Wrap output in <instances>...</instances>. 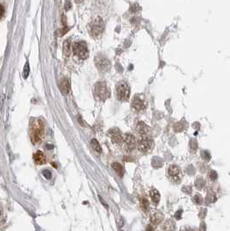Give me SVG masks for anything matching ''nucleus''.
Masks as SVG:
<instances>
[{
	"label": "nucleus",
	"mask_w": 230,
	"mask_h": 231,
	"mask_svg": "<svg viewBox=\"0 0 230 231\" xmlns=\"http://www.w3.org/2000/svg\"><path fill=\"white\" fill-rule=\"evenodd\" d=\"M44 135V125L41 120H36L32 122L30 127V140L34 145L41 143Z\"/></svg>",
	"instance_id": "obj_1"
},
{
	"label": "nucleus",
	"mask_w": 230,
	"mask_h": 231,
	"mask_svg": "<svg viewBox=\"0 0 230 231\" xmlns=\"http://www.w3.org/2000/svg\"><path fill=\"white\" fill-rule=\"evenodd\" d=\"M73 53L74 56L80 59H86L88 56L87 45L85 42H76L73 45Z\"/></svg>",
	"instance_id": "obj_2"
},
{
	"label": "nucleus",
	"mask_w": 230,
	"mask_h": 231,
	"mask_svg": "<svg viewBox=\"0 0 230 231\" xmlns=\"http://www.w3.org/2000/svg\"><path fill=\"white\" fill-rule=\"evenodd\" d=\"M154 142L148 136H143L138 143V148L142 153H149L153 150Z\"/></svg>",
	"instance_id": "obj_3"
},
{
	"label": "nucleus",
	"mask_w": 230,
	"mask_h": 231,
	"mask_svg": "<svg viewBox=\"0 0 230 231\" xmlns=\"http://www.w3.org/2000/svg\"><path fill=\"white\" fill-rule=\"evenodd\" d=\"M116 93L120 100H127L130 96V87L127 83L124 81L119 82L116 87Z\"/></svg>",
	"instance_id": "obj_4"
},
{
	"label": "nucleus",
	"mask_w": 230,
	"mask_h": 231,
	"mask_svg": "<svg viewBox=\"0 0 230 231\" xmlns=\"http://www.w3.org/2000/svg\"><path fill=\"white\" fill-rule=\"evenodd\" d=\"M95 94L101 100H106L110 96V91L107 87V85L102 81L98 82L95 86Z\"/></svg>",
	"instance_id": "obj_5"
},
{
	"label": "nucleus",
	"mask_w": 230,
	"mask_h": 231,
	"mask_svg": "<svg viewBox=\"0 0 230 231\" xmlns=\"http://www.w3.org/2000/svg\"><path fill=\"white\" fill-rule=\"evenodd\" d=\"M168 177L174 183L179 184L181 182V180H182V177H183V175H182L180 168L177 165H171L170 166H169V168H168Z\"/></svg>",
	"instance_id": "obj_6"
},
{
	"label": "nucleus",
	"mask_w": 230,
	"mask_h": 231,
	"mask_svg": "<svg viewBox=\"0 0 230 231\" xmlns=\"http://www.w3.org/2000/svg\"><path fill=\"white\" fill-rule=\"evenodd\" d=\"M95 65L97 68L101 72H107L111 68L109 60L104 56H99L95 58Z\"/></svg>",
	"instance_id": "obj_7"
},
{
	"label": "nucleus",
	"mask_w": 230,
	"mask_h": 231,
	"mask_svg": "<svg viewBox=\"0 0 230 231\" xmlns=\"http://www.w3.org/2000/svg\"><path fill=\"white\" fill-rule=\"evenodd\" d=\"M123 141L125 143V146L126 148V150L129 152L133 151L136 147V144H137L136 139L131 133H126L123 136Z\"/></svg>",
	"instance_id": "obj_8"
},
{
	"label": "nucleus",
	"mask_w": 230,
	"mask_h": 231,
	"mask_svg": "<svg viewBox=\"0 0 230 231\" xmlns=\"http://www.w3.org/2000/svg\"><path fill=\"white\" fill-rule=\"evenodd\" d=\"M104 30V23L101 19V18L98 17L93 24V26H92V34L95 37H98L99 36Z\"/></svg>",
	"instance_id": "obj_9"
},
{
	"label": "nucleus",
	"mask_w": 230,
	"mask_h": 231,
	"mask_svg": "<svg viewBox=\"0 0 230 231\" xmlns=\"http://www.w3.org/2000/svg\"><path fill=\"white\" fill-rule=\"evenodd\" d=\"M108 134L111 137L112 142L116 143V144H120L123 141V136L121 134V132L120 131V129L113 127L112 129H110L108 131Z\"/></svg>",
	"instance_id": "obj_10"
},
{
	"label": "nucleus",
	"mask_w": 230,
	"mask_h": 231,
	"mask_svg": "<svg viewBox=\"0 0 230 231\" xmlns=\"http://www.w3.org/2000/svg\"><path fill=\"white\" fill-rule=\"evenodd\" d=\"M144 107H145L144 100L139 96L134 97L133 101H132V108L136 112H139V111L143 110Z\"/></svg>",
	"instance_id": "obj_11"
},
{
	"label": "nucleus",
	"mask_w": 230,
	"mask_h": 231,
	"mask_svg": "<svg viewBox=\"0 0 230 231\" xmlns=\"http://www.w3.org/2000/svg\"><path fill=\"white\" fill-rule=\"evenodd\" d=\"M136 129L138 131V133L139 134H141L142 136H148L149 133H150V127L144 122L139 121L138 122L137 126H136Z\"/></svg>",
	"instance_id": "obj_12"
},
{
	"label": "nucleus",
	"mask_w": 230,
	"mask_h": 231,
	"mask_svg": "<svg viewBox=\"0 0 230 231\" xmlns=\"http://www.w3.org/2000/svg\"><path fill=\"white\" fill-rule=\"evenodd\" d=\"M33 159L37 165H44L46 163V156L41 151H37L34 153Z\"/></svg>",
	"instance_id": "obj_13"
},
{
	"label": "nucleus",
	"mask_w": 230,
	"mask_h": 231,
	"mask_svg": "<svg viewBox=\"0 0 230 231\" xmlns=\"http://www.w3.org/2000/svg\"><path fill=\"white\" fill-rule=\"evenodd\" d=\"M59 87H60V90L61 92L62 93V94H68L69 93V90H70V84H69V81L67 80V79H62L61 81H60V84H59Z\"/></svg>",
	"instance_id": "obj_14"
},
{
	"label": "nucleus",
	"mask_w": 230,
	"mask_h": 231,
	"mask_svg": "<svg viewBox=\"0 0 230 231\" xmlns=\"http://www.w3.org/2000/svg\"><path fill=\"white\" fill-rule=\"evenodd\" d=\"M163 219H164V215L160 212L153 213L151 215V222L154 225H158V224L161 223Z\"/></svg>",
	"instance_id": "obj_15"
},
{
	"label": "nucleus",
	"mask_w": 230,
	"mask_h": 231,
	"mask_svg": "<svg viewBox=\"0 0 230 231\" xmlns=\"http://www.w3.org/2000/svg\"><path fill=\"white\" fill-rule=\"evenodd\" d=\"M162 228H163V231H175L176 230V224L172 220H167L164 223Z\"/></svg>",
	"instance_id": "obj_16"
},
{
	"label": "nucleus",
	"mask_w": 230,
	"mask_h": 231,
	"mask_svg": "<svg viewBox=\"0 0 230 231\" xmlns=\"http://www.w3.org/2000/svg\"><path fill=\"white\" fill-rule=\"evenodd\" d=\"M112 169L115 171V172H116L120 177H122L123 175H124V172H125V171H124V168H123V166L120 165V164H119V163H113V164H112Z\"/></svg>",
	"instance_id": "obj_17"
},
{
	"label": "nucleus",
	"mask_w": 230,
	"mask_h": 231,
	"mask_svg": "<svg viewBox=\"0 0 230 231\" xmlns=\"http://www.w3.org/2000/svg\"><path fill=\"white\" fill-rule=\"evenodd\" d=\"M150 196H151V198L152 200V202L154 203H158L160 200V194L159 192L158 191V190L152 188L150 191Z\"/></svg>",
	"instance_id": "obj_18"
},
{
	"label": "nucleus",
	"mask_w": 230,
	"mask_h": 231,
	"mask_svg": "<svg viewBox=\"0 0 230 231\" xmlns=\"http://www.w3.org/2000/svg\"><path fill=\"white\" fill-rule=\"evenodd\" d=\"M163 164H164V163H163L162 159H160V158H158V157H155V158L152 159V166H153L154 168L158 169V168H160V167L163 166Z\"/></svg>",
	"instance_id": "obj_19"
},
{
	"label": "nucleus",
	"mask_w": 230,
	"mask_h": 231,
	"mask_svg": "<svg viewBox=\"0 0 230 231\" xmlns=\"http://www.w3.org/2000/svg\"><path fill=\"white\" fill-rule=\"evenodd\" d=\"M140 207L142 209V210L145 213H147L149 211V202L147 199L145 198H142L140 200Z\"/></svg>",
	"instance_id": "obj_20"
},
{
	"label": "nucleus",
	"mask_w": 230,
	"mask_h": 231,
	"mask_svg": "<svg viewBox=\"0 0 230 231\" xmlns=\"http://www.w3.org/2000/svg\"><path fill=\"white\" fill-rule=\"evenodd\" d=\"M63 51H64V55L66 56H69L70 53H71V49H70V42L69 40H66L63 43Z\"/></svg>",
	"instance_id": "obj_21"
},
{
	"label": "nucleus",
	"mask_w": 230,
	"mask_h": 231,
	"mask_svg": "<svg viewBox=\"0 0 230 231\" xmlns=\"http://www.w3.org/2000/svg\"><path fill=\"white\" fill-rule=\"evenodd\" d=\"M90 144H91L92 148H93L95 152H101V146H100L99 143L96 140H92Z\"/></svg>",
	"instance_id": "obj_22"
},
{
	"label": "nucleus",
	"mask_w": 230,
	"mask_h": 231,
	"mask_svg": "<svg viewBox=\"0 0 230 231\" xmlns=\"http://www.w3.org/2000/svg\"><path fill=\"white\" fill-rule=\"evenodd\" d=\"M195 186L198 188V189H202L204 185H205V181L202 179V178H197L195 180Z\"/></svg>",
	"instance_id": "obj_23"
},
{
	"label": "nucleus",
	"mask_w": 230,
	"mask_h": 231,
	"mask_svg": "<svg viewBox=\"0 0 230 231\" xmlns=\"http://www.w3.org/2000/svg\"><path fill=\"white\" fill-rule=\"evenodd\" d=\"M193 202L195 204H201L202 203V197L200 194H195L193 197Z\"/></svg>",
	"instance_id": "obj_24"
},
{
	"label": "nucleus",
	"mask_w": 230,
	"mask_h": 231,
	"mask_svg": "<svg viewBox=\"0 0 230 231\" xmlns=\"http://www.w3.org/2000/svg\"><path fill=\"white\" fill-rule=\"evenodd\" d=\"M202 158L206 160V161H208L210 159H211V156H210V153L208 152V151H202Z\"/></svg>",
	"instance_id": "obj_25"
},
{
	"label": "nucleus",
	"mask_w": 230,
	"mask_h": 231,
	"mask_svg": "<svg viewBox=\"0 0 230 231\" xmlns=\"http://www.w3.org/2000/svg\"><path fill=\"white\" fill-rule=\"evenodd\" d=\"M43 175L46 179H50L52 177V173L49 170H43Z\"/></svg>",
	"instance_id": "obj_26"
},
{
	"label": "nucleus",
	"mask_w": 230,
	"mask_h": 231,
	"mask_svg": "<svg viewBox=\"0 0 230 231\" xmlns=\"http://www.w3.org/2000/svg\"><path fill=\"white\" fill-rule=\"evenodd\" d=\"M217 173L214 171H211L209 173H208V177L212 180V181H214L216 178H217Z\"/></svg>",
	"instance_id": "obj_27"
},
{
	"label": "nucleus",
	"mask_w": 230,
	"mask_h": 231,
	"mask_svg": "<svg viewBox=\"0 0 230 231\" xmlns=\"http://www.w3.org/2000/svg\"><path fill=\"white\" fill-rule=\"evenodd\" d=\"M208 200H209V202L208 203V204L210 203H212V202H214V201L216 200V197H215V196H214V194H213V195H209V194H208V195L207 196V198H206V203H207Z\"/></svg>",
	"instance_id": "obj_28"
},
{
	"label": "nucleus",
	"mask_w": 230,
	"mask_h": 231,
	"mask_svg": "<svg viewBox=\"0 0 230 231\" xmlns=\"http://www.w3.org/2000/svg\"><path fill=\"white\" fill-rule=\"evenodd\" d=\"M29 72H30V70H29V63H26V65L24 67V78H27L28 77Z\"/></svg>",
	"instance_id": "obj_29"
},
{
	"label": "nucleus",
	"mask_w": 230,
	"mask_h": 231,
	"mask_svg": "<svg viewBox=\"0 0 230 231\" xmlns=\"http://www.w3.org/2000/svg\"><path fill=\"white\" fill-rule=\"evenodd\" d=\"M139 9H140V7L139 6V5H133L131 6V12H138Z\"/></svg>",
	"instance_id": "obj_30"
},
{
	"label": "nucleus",
	"mask_w": 230,
	"mask_h": 231,
	"mask_svg": "<svg viewBox=\"0 0 230 231\" xmlns=\"http://www.w3.org/2000/svg\"><path fill=\"white\" fill-rule=\"evenodd\" d=\"M68 30H69V28H68V27H63V28L60 30V36L62 37V36L65 35Z\"/></svg>",
	"instance_id": "obj_31"
},
{
	"label": "nucleus",
	"mask_w": 230,
	"mask_h": 231,
	"mask_svg": "<svg viewBox=\"0 0 230 231\" xmlns=\"http://www.w3.org/2000/svg\"><path fill=\"white\" fill-rule=\"evenodd\" d=\"M182 190H183V192H185V193H187V194H190L191 191H192V190H191V188H190L189 186H184Z\"/></svg>",
	"instance_id": "obj_32"
},
{
	"label": "nucleus",
	"mask_w": 230,
	"mask_h": 231,
	"mask_svg": "<svg viewBox=\"0 0 230 231\" xmlns=\"http://www.w3.org/2000/svg\"><path fill=\"white\" fill-rule=\"evenodd\" d=\"M190 148L192 150H195L197 148V143L195 140H191L190 141Z\"/></svg>",
	"instance_id": "obj_33"
},
{
	"label": "nucleus",
	"mask_w": 230,
	"mask_h": 231,
	"mask_svg": "<svg viewBox=\"0 0 230 231\" xmlns=\"http://www.w3.org/2000/svg\"><path fill=\"white\" fill-rule=\"evenodd\" d=\"M182 212H183V210H182V209H179L177 212H176V214H175V217H176V219H177V220H180V219H181V216H182Z\"/></svg>",
	"instance_id": "obj_34"
},
{
	"label": "nucleus",
	"mask_w": 230,
	"mask_h": 231,
	"mask_svg": "<svg viewBox=\"0 0 230 231\" xmlns=\"http://www.w3.org/2000/svg\"><path fill=\"white\" fill-rule=\"evenodd\" d=\"M5 7H4L2 5H0V18H3V16H4V14H5Z\"/></svg>",
	"instance_id": "obj_35"
},
{
	"label": "nucleus",
	"mask_w": 230,
	"mask_h": 231,
	"mask_svg": "<svg viewBox=\"0 0 230 231\" xmlns=\"http://www.w3.org/2000/svg\"><path fill=\"white\" fill-rule=\"evenodd\" d=\"M206 213H207V209H201V211H200V214H199V216H200V218H204V216H205V215H206Z\"/></svg>",
	"instance_id": "obj_36"
},
{
	"label": "nucleus",
	"mask_w": 230,
	"mask_h": 231,
	"mask_svg": "<svg viewBox=\"0 0 230 231\" xmlns=\"http://www.w3.org/2000/svg\"><path fill=\"white\" fill-rule=\"evenodd\" d=\"M200 231H206V225L204 222H202L200 225Z\"/></svg>",
	"instance_id": "obj_37"
},
{
	"label": "nucleus",
	"mask_w": 230,
	"mask_h": 231,
	"mask_svg": "<svg viewBox=\"0 0 230 231\" xmlns=\"http://www.w3.org/2000/svg\"><path fill=\"white\" fill-rule=\"evenodd\" d=\"M180 231H191V229L187 227H183V228H181Z\"/></svg>",
	"instance_id": "obj_38"
},
{
	"label": "nucleus",
	"mask_w": 230,
	"mask_h": 231,
	"mask_svg": "<svg viewBox=\"0 0 230 231\" xmlns=\"http://www.w3.org/2000/svg\"><path fill=\"white\" fill-rule=\"evenodd\" d=\"M146 231H154V228L152 225H149L146 228Z\"/></svg>",
	"instance_id": "obj_39"
},
{
	"label": "nucleus",
	"mask_w": 230,
	"mask_h": 231,
	"mask_svg": "<svg viewBox=\"0 0 230 231\" xmlns=\"http://www.w3.org/2000/svg\"><path fill=\"white\" fill-rule=\"evenodd\" d=\"M70 6H71V5H70V3H69V2H67V5L65 6V7H66V10H67V11L69 10V9H70Z\"/></svg>",
	"instance_id": "obj_40"
},
{
	"label": "nucleus",
	"mask_w": 230,
	"mask_h": 231,
	"mask_svg": "<svg viewBox=\"0 0 230 231\" xmlns=\"http://www.w3.org/2000/svg\"><path fill=\"white\" fill-rule=\"evenodd\" d=\"M75 1H76V3H81L84 1V0H75Z\"/></svg>",
	"instance_id": "obj_41"
},
{
	"label": "nucleus",
	"mask_w": 230,
	"mask_h": 231,
	"mask_svg": "<svg viewBox=\"0 0 230 231\" xmlns=\"http://www.w3.org/2000/svg\"><path fill=\"white\" fill-rule=\"evenodd\" d=\"M0 217H1V209H0Z\"/></svg>",
	"instance_id": "obj_42"
}]
</instances>
